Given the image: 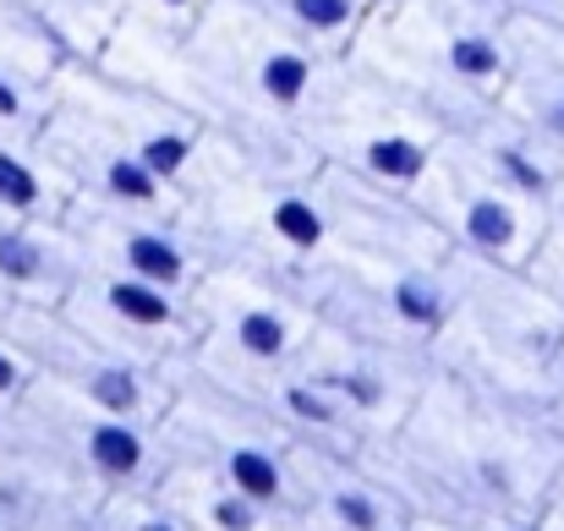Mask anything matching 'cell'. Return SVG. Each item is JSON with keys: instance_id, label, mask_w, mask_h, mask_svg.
I'll use <instances>...</instances> for the list:
<instances>
[{"instance_id": "cell-1", "label": "cell", "mask_w": 564, "mask_h": 531, "mask_svg": "<svg viewBox=\"0 0 564 531\" xmlns=\"http://www.w3.org/2000/svg\"><path fill=\"white\" fill-rule=\"evenodd\" d=\"M94 61L176 99L214 138L252 160L318 165L302 143V121L335 61L296 44L241 0H208L187 33L116 22Z\"/></svg>"}, {"instance_id": "cell-2", "label": "cell", "mask_w": 564, "mask_h": 531, "mask_svg": "<svg viewBox=\"0 0 564 531\" xmlns=\"http://www.w3.org/2000/svg\"><path fill=\"white\" fill-rule=\"evenodd\" d=\"M362 455L411 521L471 527L482 516H538L564 460V438L543 411L471 394L433 372L411 416Z\"/></svg>"}, {"instance_id": "cell-3", "label": "cell", "mask_w": 564, "mask_h": 531, "mask_svg": "<svg viewBox=\"0 0 564 531\" xmlns=\"http://www.w3.org/2000/svg\"><path fill=\"white\" fill-rule=\"evenodd\" d=\"M329 181L340 197V247L307 280L302 302L335 329L433 361V340L449 318V247L411 197L357 186L335 171Z\"/></svg>"}, {"instance_id": "cell-4", "label": "cell", "mask_w": 564, "mask_h": 531, "mask_svg": "<svg viewBox=\"0 0 564 531\" xmlns=\"http://www.w3.org/2000/svg\"><path fill=\"white\" fill-rule=\"evenodd\" d=\"M182 225L208 263L263 274L302 296L340 247V197L324 165H269L214 138L182 192Z\"/></svg>"}, {"instance_id": "cell-5", "label": "cell", "mask_w": 564, "mask_h": 531, "mask_svg": "<svg viewBox=\"0 0 564 531\" xmlns=\"http://www.w3.org/2000/svg\"><path fill=\"white\" fill-rule=\"evenodd\" d=\"M351 66L400 88L444 132L477 121L499 105L510 61V6L505 0H400L394 11L368 17Z\"/></svg>"}, {"instance_id": "cell-6", "label": "cell", "mask_w": 564, "mask_h": 531, "mask_svg": "<svg viewBox=\"0 0 564 531\" xmlns=\"http://www.w3.org/2000/svg\"><path fill=\"white\" fill-rule=\"evenodd\" d=\"M564 351V302L527 269L449 252V318L433 340V372L471 394L543 411Z\"/></svg>"}, {"instance_id": "cell-7", "label": "cell", "mask_w": 564, "mask_h": 531, "mask_svg": "<svg viewBox=\"0 0 564 531\" xmlns=\"http://www.w3.org/2000/svg\"><path fill=\"white\" fill-rule=\"evenodd\" d=\"M302 143L335 176L389 192V197H411V186L422 181L427 160L444 143V127L422 105H411L400 88L378 83L373 72L335 61L318 99L307 105Z\"/></svg>"}, {"instance_id": "cell-8", "label": "cell", "mask_w": 564, "mask_h": 531, "mask_svg": "<svg viewBox=\"0 0 564 531\" xmlns=\"http://www.w3.org/2000/svg\"><path fill=\"white\" fill-rule=\"evenodd\" d=\"M160 438H165V455L208 466L214 477L241 488L252 505L263 510L291 505L285 433L269 416H258L236 389L203 378L187 361H176V394H171V411L160 416Z\"/></svg>"}, {"instance_id": "cell-9", "label": "cell", "mask_w": 564, "mask_h": 531, "mask_svg": "<svg viewBox=\"0 0 564 531\" xmlns=\"http://www.w3.org/2000/svg\"><path fill=\"white\" fill-rule=\"evenodd\" d=\"M192 307H197V346H192L187 367L219 383L291 367L318 329V313L296 291L263 274L230 269V263L203 269Z\"/></svg>"}, {"instance_id": "cell-10", "label": "cell", "mask_w": 564, "mask_h": 531, "mask_svg": "<svg viewBox=\"0 0 564 531\" xmlns=\"http://www.w3.org/2000/svg\"><path fill=\"white\" fill-rule=\"evenodd\" d=\"M0 433L33 444L39 455H50L55 466L83 477L99 499L127 494V488H154V477L165 472V438L154 422L99 411V405H88L55 383H39V378H33L28 400L11 416H0Z\"/></svg>"}, {"instance_id": "cell-11", "label": "cell", "mask_w": 564, "mask_h": 531, "mask_svg": "<svg viewBox=\"0 0 564 531\" xmlns=\"http://www.w3.org/2000/svg\"><path fill=\"white\" fill-rule=\"evenodd\" d=\"M0 329L22 346L39 383H55V389H66V394H77L99 411L154 422V427L171 411L176 367H160V361H143V356H127L105 340H94L61 307H11L0 318Z\"/></svg>"}, {"instance_id": "cell-12", "label": "cell", "mask_w": 564, "mask_h": 531, "mask_svg": "<svg viewBox=\"0 0 564 531\" xmlns=\"http://www.w3.org/2000/svg\"><path fill=\"white\" fill-rule=\"evenodd\" d=\"M50 99L88 116L121 149H132L176 197L187 192V181L197 176V165L214 143V132L192 110H182L176 99H165V94H154L132 77L105 72L99 61H61L55 77H50Z\"/></svg>"}, {"instance_id": "cell-13", "label": "cell", "mask_w": 564, "mask_h": 531, "mask_svg": "<svg viewBox=\"0 0 564 531\" xmlns=\"http://www.w3.org/2000/svg\"><path fill=\"white\" fill-rule=\"evenodd\" d=\"M411 208L438 230V241L449 252L505 263V269L532 263L538 236H543V214H549V208L516 197L510 186H499L449 132H444L438 154L427 160L422 181L411 186Z\"/></svg>"}, {"instance_id": "cell-14", "label": "cell", "mask_w": 564, "mask_h": 531, "mask_svg": "<svg viewBox=\"0 0 564 531\" xmlns=\"http://www.w3.org/2000/svg\"><path fill=\"white\" fill-rule=\"evenodd\" d=\"M61 313L77 329H88L94 340L127 356H143V361H160V367L187 361L197 346L192 291H171V285H154L138 274L94 269V263H83V274L72 280Z\"/></svg>"}, {"instance_id": "cell-15", "label": "cell", "mask_w": 564, "mask_h": 531, "mask_svg": "<svg viewBox=\"0 0 564 531\" xmlns=\"http://www.w3.org/2000/svg\"><path fill=\"white\" fill-rule=\"evenodd\" d=\"M296 361L340 400V411L362 433V449L378 444V438H389L411 416V405L422 400V389L433 378V361L422 351L378 346V340H362L351 329H335L324 318H318L313 340L302 346Z\"/></svg>"}, {"instance_id": "cell-16", "label": "cell", "mask_w": 564, "mask_h": 531, "mask_svg": "<svg viewBox=\"0 0 564 531\" xmlns=\"http://www.w3.org/2000/svg\"><path fill=\"white\" fill-rule=\"evenodd\" d=\"M33 149L44 154V165L66 181L72 197L83 203H105V208H127V214H182V197L154 176L132 149H121L110 132H99L88 116L66 110V105H44V127L33 138Z\"/></svg>"}, {"instance_id": "cell-17", "label": "cell", "mask_w": 564, "mask_h": 531, "mask_svg": "<svg viewBox=\"0 0 564 531\" xmlns=\"http://www.w3.org/2000/svg\"><path fill=\"white\" fill-rule=\"evenodd\" d=\"M61 225L77 241L83 263H94V269L138 274V280H154L171 291H197V280L208 269V258L192 241L182 214H127V208L72 197Z\"/></svg>"}, {"instance_id": "cell-18", "label": "cell", "mask_w": 564, "mask_h": 531, "mask_svg": "<svg viewBox=\"0 0 564 531\" xmlns=\"http://www.w3.org/2000/svg\"><path fill=\"white\" fill-rule=\"evenodd\" d=\"M291 505L324 531H400L411 510L368 466V455L291 444Z\"/></svg>"}, {"instance_id": "cell-19", "label": "cell", "mask_w": 564, "mask_h": 531, "mask_svg": "<svg viewBox=\"0 0 564 531\" xmlns=\"http://www.w3.org/2000/svg\"><path fill=\"white\" fill-rule=\"evenodd\" d=\"M499 110L516 116L554 154H564V33L560 28L510 11V61H505Z\"/></svg>"}, {"instance_id": "cell-20", "label": "cell", "mask_w": 564, "mask_h": 531, "mask_svg": "<svg viewBox=\"0 0 564 531\" xmlns=\"http://www.w3.org/2000/svg\"><path fill=\"white\" fill-rule=\"evenodd\" d=\"M214 383H219V378H214ZM225 389H236L258 416H269V422L285 433V444L362 455V433H357V422L340 411V400H335V394H329L302 361H291V367H280V372L236 378V383H225Z\"/></svg>"}, {"instance_id": "cell-21", "label": "cell", "mask_w": 564, "mask_h": 531, "mask_svg": "<svg viewBox=\"0 0 564 531\" xmlns=\"http://www.w3.org/2000/svg\"><path fill=\"white\" fill-rule=\"evenodd\" d=\"M83 252L61 219H0V318L11 307H61Z\"/></svg>"}, {"instance_id": "cell-22", "label": "cell", "mask_w": 564, "mask_h": 531, "mask_svg": "<svg viewBox=\"0 0 564 531\" xmlns=\"http://www.w3.org/2000/svg\"><path fill=\"white\" fill-rule=\"evenodd\" d=\"M449 138H455L488 176L499 181V186H510L516 197H527V203H538V208L554 203V192H560V181H564V154H554L543 138H532V132H527L516 116H505L499 105L482 110L477 121L455 127Z\"/></svg>"}, {"instance_id": "cell-23", "label": "cell", "mask_w": 564, "mask_h": 531, "mask_svg": "<svg viewBox=\"0 0 564 531\" xmlns=\"http://www.w3.org/2000/svg\"><path fill=\"white\" fill-rule=\"evenodd\" d=\"M154 494L187 531H258L263 516H269L263 505H252L241 488H230L208 466L176 460V455H165V472L154 477Z\"/></svg>"}, {"instance_id": "cell-24", "label": "cell", "mask_w": 564, "mask_h": 531, "mask_svg": "<svg viewBox=\"0 0 564 531\" xmlns=\"http://www.w3.org/2000/svg\"><path fill=\"white\" fill-rule=\"evenodd\" d=\"M241 6H252L263 22L291 33L296 44L318 50L324 61H346V50L362 33V11L351 0H241Z\"/></svg>"}, {"instance_id": "cell-25", "label": "cell", "mask_w": 564, "mask_h": 531, "mask_svg": "<svg viewBox=\"0 0 564 531\" xmlns=\"http://www.w3.org/2000/svg\"><path fill=\"white\" fill-rule=\"evenodd\" d=\"M94 531H187L154 488H127V494H105L94 510Z\"/></svg>"}, {"instance_id": "cell-26", "label": "cell", "mask_w": 564, "mask_h": 531, "mask_svg": "<svg viewBox=\"0 0 564 531\" xmlns=\"http://www.w3.org/2000/svg\"><path fill=\"white\" fill-rule=\"evenodd\" d=\"M94 6H99L110 22L154 28V33H187L208 0H94Z\"/></svg>"}, {"instance_id": "cell-27", "label": "cell", "mask_w": 564, "mask_h": 531, "mask_svg": "<svg viewBox=\"0 0 564 531\" xmlns=\"http://www.w3.org/2000/svg\"><path fill=\"white\" fill-rule=\"evenodd\" d=\"M527 274L549 296L564 302V181H560V192H554V203H549V214H543V236H538V252H532Z\"/></svg>"}, {"instance_id": "cell-28", "label": "cell", "mask_w": 564, "mask_h": 531, "mask_svg": "<svg viewBox=\"0 0 564 531\" xmlns=\"http://www.w3.org/2000/svg\"><path fill=\"white\" fill-rule=\"evenodd\" d=\"M33 389V361L22 356V346L0 329V416H11Z\"/></svg>"}, {"instance_id": "cell-29", "label": "cell", "mask_w": 564, "mask_h": 531, "mask_svg": "<svg viewBox=\"0 0 564 531\" xmlns=\"http://www.w3.org/2000/svg\"><path fill=\"white\" fill-rule=\"evenodd\" d=\"M538 527H543V531H564V460H560V472L549 477V488H543V505H538Z\"/></svg>"}, {"instance_id": "cell-30", "label": "cell", "mask_w": 564, "mask_h": 531, "mask_svg": "<svg viewBox=\"0 0 564 531\" xmlns=\"http://www.w3.org/2000/svg\"><path fill=\"white\" fill-rule=\"evenodd\" d=\"M505 6L521 11V17H538V22H549V28L564 33V0H505Z\"/></svg>"}, {"instance_id": "cell-31", "label": "cell", "mask_w": 564, "mask_h": 531, "mask_svg": "<svg viewBox=\"0 0 564 531\" xmlns=\"http://www.w3.org/2000/svg\"><path fill=\"white\" fill-rule=\"evenodd\" d=\"M258 531H324V527H318L313 516H302L296 505H285V510H269V516H263V527H258Z\"/></svg>"}, {"instance_id": "cell-32", "label": "cell", "mask_w": 564, "mask_h": 531, "mask_svg": "<svg viewBox=\"0 0 564 531\" xmlns=\"http://www.w3.org/2000/svg\"><path fill=\"white\" fill-rule=\"evenodd\" d=\"M543 416L564 438V351H560V367H554V383H549V400H543Z\"/></svg>"}, {"instance_id": "cell-33", "label": "cell", "mask_w": 564, "mask_h": 531, "mask_svg": "<svg viewBox=\"0 0 564 531\" xmlns=\"http://www.w3.org/2000/svg\"><path fill=\"white\" fill-rule=\"evenodd\" d=\"M466 531H543V527H538V516H482Z\"/></svg>"}, {"instance_id": "cell-34", "label": "cell", "mask_w": 564, "mask_h": 531, "mask_svg": "<svg viewBox=\"0 0 564 531\" xmlns=\"http://www.w3.org/2000/svg\"><path fill=\"white\" fill-rule=\"evenodd\" d=\"M351 6H357V11H362V22H368V17H383V11H394L400 0H351Z\"/></svg>"}, {"instance_id": "cell-35", "label": "cell", "mask_w": 564, "mask_h": 531, "mask_svg": "<svg viewBox=\"0 0 564 531\" xmlns=\"http://www.w3.org/2000/svg\"><path fill=\"white\" fill-rule=\"evenodd\" d=\"M411 531H466V527H444V521H411Z\"/></svg>"}, {"instance_id": "cell-36", "label": "cell", "mask_w": 564, "mask_h": 531, "mask_svg": "<svg viewBox=\"0 0 564 531\" xmlns=\"http://www.w3.org/2000/svg\"><path fill=\"white\" fill-rule=\"evenodd\" d=\"M72 531H94V527H72Z\"/></svg>"}, {"instance_id": "cell-37", "label": "cell", "mask_w": 564, "mask_h": 531, "mask_svg": "<svg viewBox=\"0 0 564 531\" xmlns=\"http://www.w3.org/2000/svg\"><path fill=\"white\" fill-rule=\"evenodd\" d=\"M0 531H11V527H6V521H0Z\"/></svg>"}]
</instances>
